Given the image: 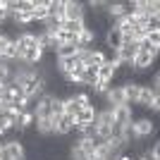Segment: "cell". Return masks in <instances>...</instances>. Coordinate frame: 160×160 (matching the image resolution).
<instances>
[{
    "instance_id": "obj_1",
    "label": "cell",
    "mask_w": 160,
    "mask_h": 160,
    "mask_svg": "<svg viewBox=\"0 0 160 160\" xmlns=\"http://www.w3.org/2000/svg\"><path fill=\"white\" fill-rule=\"evenodd\" d=\"M132 127H134V136L141 141L151 139L155 134V120L151 117V115H146V117H139V120H132Z\"/></svg>"
},
{
    "instance_id": "obj_2",
    "label": "cell",
    "mask_w": 160,
    "mask_h": 160,
    "mask_svg": "<svg viewBox=\"0 0 160 160\" xmlns=\"http://www.w3.org/2000/svg\"><path fill=\"white\" fill-rule=\"evenodd\" d=\"M84 14H86V7L81 0H65V12H62L65 22H84Z\"/></svg>"
},
{
    "instance_id": "obj_3",
    "label": "cell",
    "mask_w": 160,
    "mask_h": 160,
    "mask_svg": "<svg viewBox=\"0 0 160 160\" xmlns=\"http://www.w3.org/2000/svg\"><path fill=\"white\" fill-rule=\"evenodd\" d=\"M155 100H160V91H153L148 84H143V86L139 88V98H136V103H139L141 108H146V110H148Z\"/></svg>"
},
{
    "instance_id": "obj_4",
    "label": "cell",
    "mask_w": 160,
    "mask_h": 160,
    "mask_svg": "<svg viewBox=\"0 0 160 160\" xmlns=\"http://www.w3.org/2000/svg\"><path fill=\"white\" fill-rule=\"evenodd\" d=\"M55 122V136H69L74 129V117H69V115H62V117H58Z\"/></svg>"
},
{
    "instance_id": "obj_5",
    "label": "cell",
    "mask_w": 160,
    "mask_h": 160,
    "mask_svg": "<svg viewBox=\"0 0 160 160\" xmlns=\"http://www.w3.org/2000/svg\"><path fill=\"white\" fill-rule=\"evenodd\" d=\"M93 120H96V110L93 108H81L79 112L74 115V127L81 129V127H86V124H91Z\"/></svg>"
},
{
    "instance_id": "obj_6",
    "label": "cell",
    "mask_w": 160,
    "mask_h": 160,
    "mask_svg": "<svg viewBox=\"0 0 160 160\" xmlns=\"http://www.w3.org/2000/svg\"><path fill=\"white\" fill-rule=\"evenodd\" d=\"M110 110H112V124L124 127V124H129V122H132V115H129V108H127V105L110 108Z\"/></svg>"
},
{
    "instance_id": "obj_7",
    "label": "cell",
    "mask_w": 160,
    "mask_h": 160,
    "mask_svg": "<svg viewBox=\"0 0 160 160\" xmlns=\"http://www.w3.org/2000/svg\"><path fill=\"white\" fill-rule=\"evenodd\" d=\"M139 84L136 81H127L124 86H122V91H124V98H127V103H136V98H139Z\"/></svg>"
},
{
    "instance_id": "obj_8",
    "label": "cell",
    "mask_w": 160,
    "mask_h": 160,
    "mask_svg": "<svg viewBox=\"0 0 160 160\" xmlns=\"http://www.w3.org/2000/svg\"><path fill=\"white\" fill-rule=\"evenodd\" d=\"M50 115H53V120L65 115V98H53L50 96Z\"/></svg>"
},
{
    "instance_id": "obj_9",
    "label": "cell",
    "mask_w": 160,
    "mask_h": 160,
    "mask_svg": "<svg viewBox=\"0 0 160 160\" xmlns=\"http://www.w3.org/2000/svg\"><path fill=\"white\" fill-rule=\"evenodd\" d=\"M65 12V0H48V17H60Z\"/></svg>"
},
{
    "instance_id": "obj_10",
    "label": "cell",
    "mask_w": 160,
    "mask_h": 160,
    "mask_svg": "<svg viewBox=\"0 0 160 160\" xmlns=\"http://www.w3.org/2000/svg\"><path fill=\"white\" fill-rule=\"evenodd\" d=\"M84 29H86V24H84V22H65V19H62V31L72 33V36H79Z\"/></svg>"
},
{
    "instance_id": "obj_11",
    "label": "cell",
    "mask_w": 160,
    "mask_h": 160,
    "mask_svg": "<svg viewBox=\"0 0 160 160\" xmlns=\"http://www.w3.org/2000/svg\"><path fill=\"white\" fill-rule=\"evenodd\" d=\"M77 53H79V46H77V43H62L55 55H58V58H74Z\"/></svg>"
},
{
    "instance_id": "obj_12",
    "label": "cell",
    "mask_w": 160,
    "mask_h": 160,
    "mask_svg": "<svg viewBox=\"0 0 160 160\" xmlns=\"http://www.w3.org/2000/svg\"><path fill=\"white\" fill-rule=\"evenodd\" d=\"M112 74H115V65H110V62H103V65L98 67V81H110L112 79Z\"/></svg>"
},
{
    "instance_id": "obj_13",
    "label": "cell",
    "mask_w": 160,
    "mask_h": 160,
    "mask_svg": "<svg viewBox=\"0 0 160 160\" xmlns=\"http://www.w3.org/2000/svg\"><path fill=\"white\" fill-rule=\"evenodd\" d=\"M79 134H81V139H98V124H96V120L91 124H86V127H81Z\"/></svg>"
},
{
    "instance_id": "obj_14",
    "label": "cell",
    "mask_w": 160,
    "mask_h": 160,
    "mask_svg": "<svg viewBox=\"0 0 160 160\" xmlns=\"http://www.w3.org/2000/svg\"><path fill=\"white\" fill-rule=\"evenodd\" d=\"M146 33L148 31H160V14H153V17H148L146 14Z\"/></svg>"
},
{
    "instance_id": "obj_15",
    "label": "cell",
    "mask_w": 160,
    "mask_h": 160,
    "mask_svg": "<svg viewBox=\"0 0 160 160\" xmlns=\"http://www.w3.org/2000/svg\"><path fill=\"white\" fill-rule=\"evenodd\" d=\"M146 41L151 43V46H158L160 48V31H148L146 33Z\"/></svg>"
},
{
    "instance_id": "obj_16",
    "label": "cell",
    "mask_w": 160,
    "mask_h": 160,
    "mask_svg": "<svg viewBox=\"0 0 160 160\" xmlns=\"http://www.w3.org/2000/svg\"><path fill=\"white\" fill-rule=\"evenodd\" d=\"M7 17H10V14H7V10H5V2L0 0V27H2V24L7 22Z\"/></svg>"
},
{
    "instance_id": "obj_17",
    "label": "cell",
    "mask_w": 160,
    "mask_h": 160,
    "mask_svg": "<svg viewBox=\"0 0 160 160\" xmlns=\"http://www.w3.org/2000/svg\"><path fill=\"white\" fill-rule=\"evenodd\" d=\"M5 46H7V36L0 31V60H2V50H5Z\"/></svg>"
}]
</instances>
